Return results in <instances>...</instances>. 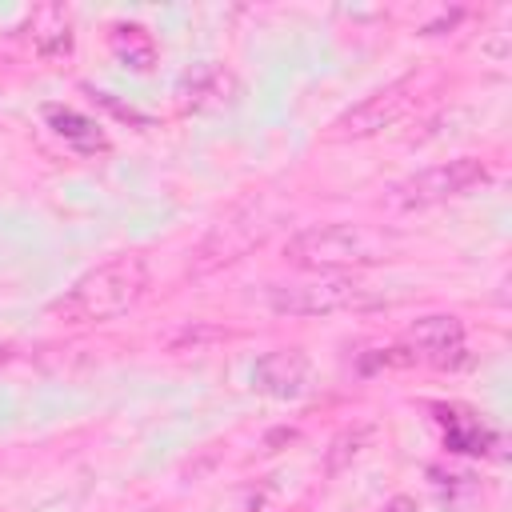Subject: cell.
<instances>
[{
  "label": "cell",
  "instance_id": "4",
  "mask_svg": "<svg viewBox=\"0 0 512 512\" xmlns=\"http://www.w3.org/2000/svg\"><path fill=\"white\" fill-rule=\"evenodd\" d=\"M480 180H488V168L476 156H456L448 164H432V168L400 180L392 188V204H400V208H428V204H440L448 196L468 192Z\"/></svg>",
  "mask_w": 512,
  "mask_h": 512
},
{
  "label": "cell",
  "instance_id": "6",
  "mask_svg": "<svg viewBox=\"0 0 512 512\" xmlns=\"http://www.w3.org/2000/svg\"><path fill=\"white\" fill-rule=\"evenodd\" d=\"M408 340H412L416 356L436 364V368H456L464 360V324H460V316H448V312L420 316L408 328Z\"/></svg>",
  "mask_w": 512,
  "mask_h": 512
},
{
  "label": "cell",
  "instance_id": "8",
  "mask_svg": "<svg viewBox=\"0 0 512 512\" xmlns=\"http://www.w3.org/2000/svg\"><path fill=\"white\" fill-rule=\"evenodd\" d=\"M252 216H256V208H252V212H240V216H232V220H224V224L204 240V248H200V268L228 264V260H236L240 252H248L252 244H260L272 224H264V220L252 224Z\"/></svg>",
  "mask_w": 512,
  "mask_h": 512
},
{
  "label": "cell",
  "instance_id": "10",
  "mask_svg": "<svg viewBox=\"0 0 512 512\" xmlns=\"http://www.w3.org/2000/svg\"><path fill=\"white\" fill-rule=\"evenodd\" d=\"M112 52L132 72H152V64H156V44L140 24H120L112 32Z\"/></svg>",
  "mask_w": 512,
  "mask_h": 512
},
{
  "label": "cell",
  "instance_id": "7",
  "mask_svg": "<svg viewBox=\"0 0 512 512\" xmlns=\"http://www.w3.org/2000/svg\"><path fill=\"white\" fill-rule=\"evenodd\" d=\"M252 384L276 400H296L308 388V356L300 348H276L264 352L252 368Z\"/></svg>",
  "mask_w": 512,
  "mask_h": 512
},
{
  "label": "cell",
  "instance_id": "13",
  "mask_svg": "<svg viewBox=\"0 0 512 512\" xmlns=\"http://www.w3.org/2000/svg\"><path fill=\"white\" fill-rule=\"evenodd\" d=\"M380 512H416V504H412L408 496H396V500H388Z\"/></svg>",
  "mask_w": 512,
  "mask_h": 512
},
{
  "label": "cell",
  "instance_id": "9",
  "mask_svg": "<svg viewBox=\"0 0 512 512\" xmlns=\"http://www.w3.org/2000/svg\"><path fill=\"white\" fill-rule=\"evenodd\" d=\"M44 116H48L52 132H56L60 140H68L76 152H104V148H108V136L100 132V124H96V120H88V116H84V112H76V108L48 104V108H44Z\"/></svg>",
  "mask_w": 512,
  "mask_h": 512
},
{
  "label": "cell",
  "instance_id": "3",
  "mask_svg": "<svg viewBox=\"0 0 512 512\" xmlns=\"http://www.w3.org/2000/svg\"><path fill=\"white\" fill-rule=\"evenodd\" d=\"M268 304L280 316H332V312H352V308H368L372 292L364 284H356L352 276L340 272H320L312 280H296V284H276L268 288Z\"/></svg>",
  "mask_w": 512,
  "mask_h": 512
},
{
  "label": "cell",
  "instance_id": "11",
  "mask_svg": "<svg viewBox=\"0 0 512 512\" xmlns=\"http://www.w3.org/2000/svg\"><path fill=\"white\" fill-rule=\"evenodd\" d=\"M232 76L224 72V68H204V72H196L192 80H188V104L192 108H220V104H228L232 100Z\"/></svg>",
  "mask_w": 512,
  "mask_h": 512
},
{
  "label": "cell",
  "instance_id": "2",
  "mask_svg": "<svg viewBox=\"0 0 512 512\" xmlns=\"http://www.w3.org/2000/svg\"><path fill=\"white\" fill-rule=\"evenodd\" d=\"M148 292V264L140 256H116L72 284V292L56 304V312L72 324H100L124 316Z\"/></svg>",
  "mask_w": 512,
  "mask_h": 512
},
{
  "label": "cell",
  "instance_id": "5",
  "mask_svg": "<svg viewBox=\"0 0 512 512\" xmlns=\"http://www.w3.org/2000/svg\"><path fill=\"white\" fill-rule=\"evenodd\" d=\"M412 104V80H400V84H388L380 92H372L368 100H360L356 108H348L340 120H336V136H376L384 128H392Z\"/></svg>",
  "mask_w": 512,
  "mask_h": 512
},
{
  "label": "cell",
  "instance_id": "1",
  "mask_svg": "<svg viewBox=\"0 0 512 512\" xmlns=\"http://www.w3.org/2000/svg\"><path fill=\"white\" fill-rule=\"evenodd\" d=\"M392 252H396V236L376 224H312L284 244V256L312 272L364 268L388 260Z\"/></svg>",
  "mask_w": 512,
  "mask_h": 512
},
{
  "label": "cell",
  "instance_id": "12",
  "mask_svg": "<svg viewBox=\"0 0 512 512\" xmlns=\"http://www.w3.org/2000/svg\"><path fill=\"white\" fill-rule=\"evenodd\" d=\"M368 440H372V428H364V424H360V428L340 432V436L332 440V448H328V460H324V464H328V472H340L352 456H360V452H364V444H368Z\"/></svg>",
  "mask_w": 512,
  "mask_h": 512
}]
</instances>
